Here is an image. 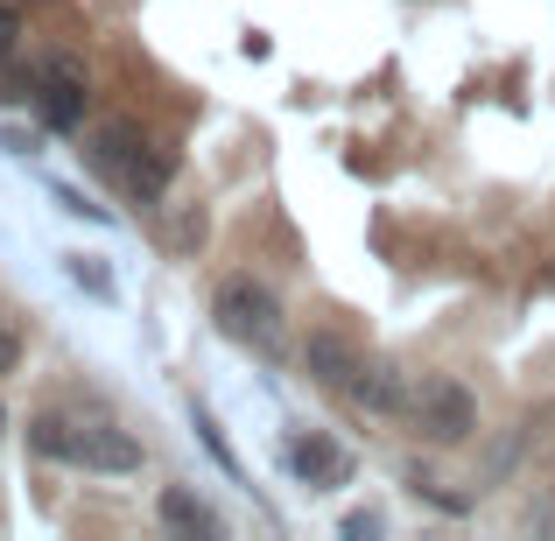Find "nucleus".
Wrapping results in <instances>:
<instances>
[{"instance_id":"f257e3e1","label":"nucleus","mask_w":555,"mask_h":541,"mask_svg":"<svg viewBox=\"0 0 555 541\" xmlns=\"http://www.w3.org/2000/svg\"><path fill=\"white\" fill-rule=\"evenodd\" d=\"M85 163H92L99 183H113V190H127V197L155 204V197L169 190V169H177V155H169L155 134H141L134 120H113V127H99V134H92Z\"/></svg>"},{"instance_id":"f03ea898","label":"nucleus","mask_w":555,"mask_h":541,"mask_svg":"<svg viewBox=\"0 0 555 541\" xmlns=\"http://www.w3.org/2000/svg\"><path fill=\"white\" fill-rule=\"evenodd\" d=\"M211 324H218V338L246 345L254 359H274V352H282L288 317H282V296H274L268 282L232 274V282H218V296H211Z\"/></svg>"},{"instance_id":"7ed1b4c3","label":"nucleus","mask_w":555,"mask_h":541,"mask_svg":"<svg viewBox=\"0 0 555 541\" xmlns=\"http://www.w3.org/2000/svg\"><path fill=\"white\" fill-rule=\"evenodd\" d=\"M408 422H415V436H429V443H472L478 436V394L464 387V379L436 373V379H422V387H408Z\"/></svg>"},{"instance_id":"20e7f679","label":"nucleus","mask_w":555,"mask_h":541,"mask_svg":"<svg viewBox=\"0 0 555 541\" xmlns=\"http://www.w3.org/2000/svg\"><path fill=\"white\" fill-rule=\"evenodd\" d=\"M36 120L56 127V134H70L85 120V70L78 64H42L36 70Z\"/></svg>"},{"instance_id":"39448f33","label":"nucleus","mask_w":555,"mask_h":541,"mask_svg":"<svg viewBox=\"0 0 555 541\" xmlns=\"http://www.w3.org/2000/svg\"><path fill=\"white\" fill-rule=\"evenodd\" d=\"M70 464H85V472H134L141 464V443L127 429H113V422H70Z\"/></svg>"},{"instance_id":"423d86ee","label":"nucleus","mask_w":555,"mask_h":541,"mask_svg":"<svg viewBox=\"0 0 555 541\" xmlns=\"http://www.w3.org/2000/svg\"><path fill=\"white\" fill-rule=\"evenodd\" d=\"M302 359H310L317 387H331V394H359V379H366V359H359V345L338 338V331H317V338L302 345Z\"/></svg>"},{"instance_id":"0eeeda50","label":"nucleus","mask_w":555,"mask_h":541,"mask_svg":"<svg viewBox=\"0 0 555 541\" xmlns=\"http://www.w3.org/2000/svg\"><path fill=\"white\" fill-rule=\"evenodd\" d=\"M288 472L302 478V486H345V478H352V450H338L331 443V436H317V429H302L296 443H288Z\"/></svg>"},{"instance_id":"6e6552de","label":"nucleus","mask_w":555,"mask_h":541,"mask_svg":"<svg viewBox=\"0 0 555 541\" xmlns=\"http://www.w3.org/2000/svg\"><path fill=\"white\" fill-rule=\"evenodd\" d=\"M352 401L373 408V415H408V379L393 373V365H366V379H359Z\"/></svg>"},{"instance_id":"1a4fd4ad","label":"nucleus","mask_w":555,"mask_h":541,"mask_svg":"<svg viewBox=\"0 0 555 541\" xmlns=\"http://www.w3.org/2000/svg\"><path fill=\"white\" fill-rule=\"evenodd\" d=\"M155 514H163L169 528L197 534V541H211V534H218V514H211V506H197V500H190V492H177V486L163 492V506H155Z\"/></svg>"},{"instance_id":"9d476101","label":"nucleus","mask_w":555,"mask_h":541,"mask_svg":"<svg viewBox=\"0 0 555 541\" xmlns=\"http://www.w3.org/2000/svg\"><path fill=\"white\" fill-rule=\"evenodd\" d=\"M163 246L169 254H197L204 246V204H169L163 211Z\"/></svg>"},{"instance_id":"9b49d317","label":"nucleus","mask_w":555,"mask_h":541,"mask_svg":"<svg viewBox=\"0 0 555 541\" xmlns=\"http://www.w3.org/2000/svg\"><path fill=\"white\" fill-rule=\"evenodd\" d=\"M190 429H197V443H204V450H211V458H218V464H225V478H232V486H246V472H240V458H232V443H225V429H218V422H211V408H190Z\"/></svg>"},{"instance_id":"f8f14e48","label":"nucleus","mask_w":555,"mask_h":541,"mask_svg":"<svg viewBox=\"0 0 555 541\" xmlns=\"http://www.w3.org/2000/svg\"><path fill=\"white\" fill-rule=\"evenodd\" d=\"M64 274H70V282H78V288H85L92 302H113V296H120V282H113V274L99 268L92 254H64Z\"/></svg>"},{"instance_id":"ddd939ff","label":"nucleus","mask_w":555,"mask_h":541,"mask_svg":"<svg viewBox=\"0 0 555 541\" xmlns=\"http://www.w3.org/2000/svg\"><path fill=\"white\" fill-rule=\"evenodd\" d=\"M28 443H36V458H56V464H70V422H64V415H36Z\"/></svg>"},{"instance_id":"4468645a","label":"nucleus","mask_w":555,"mask_h":541,"mask_svg":"<svg viewBox=\"0 0 555 541\" xmlns=\"http://www.w3.org/2000/svg\"><path fill=\"white\" fill-rule=\"evenodd\" d=\"M50 197H56V211L85 218V226H113V211H106V204H92V197H85V190H70V183H56Z\"/></svg>"},{"instance_id":"2eb2a0df","label":"nucleus","mask_w":555,"mask_h":541,"mask_svg":"<svg viewBox=\"0 0 555 541\" xmlns=\"http://www.w3.org/2000/svg\"><path fill=\"white\" fill-rule=\"evenodd\" d=\"M345 534H352V541H366V534H379V514H352V520H345Z\"/></svg>"},{"instance_id":"dca6fc26","label":"nucleus","mask_w":555,"mask_h":541,"mask_svg":"<svg viewBox=\"0 0 555 541\" xmlns=\"http://www.w3.org/2000/svg\"><path fill=\"white\" fill-rule=\"evenodd\" d=\"M14 359H22V338H14V331H8V324H0V373H8V365H14Z\"/></svg>"},{"instance_id":"f3484780","label":"nucleus","mask_w":555,"mask_h":541,"mask_svg":"<svg viewBox=\"0 0 555 541\" xmlns=\"http://www.w3.org/2000/svg\"><path fill=\"white\" fill-rule=\"evenodd\" d=\"M14 28H22V22H14V8L0 0V50H14Z\"/></svg>"},{"instance_id":"a211bd4d","label":"nucleus","mask_w":555,"mask_h":541,"mask_svg":"<svg viewBox=\"0 0 555 541\" xmlns=\"http://www.w3.org/2000/svg\"><path fill=\"white\" fill-rule=\"evenodd\" d=\"M0 429H8V415H0Z\"/></svg>"}]
</instances>
